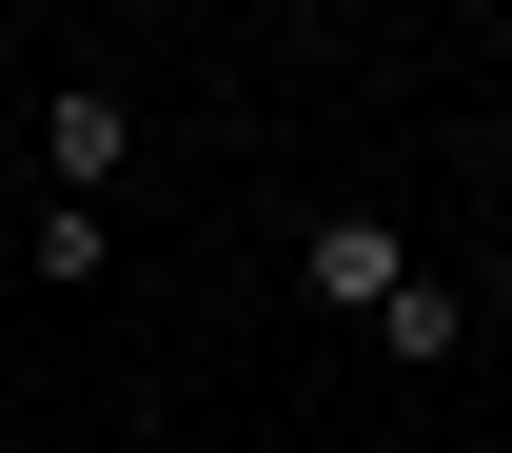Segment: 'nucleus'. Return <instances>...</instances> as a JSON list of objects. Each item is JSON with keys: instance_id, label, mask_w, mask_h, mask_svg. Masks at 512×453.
<instances>
[{"instance_id": "f257e3e1", "label": "nucleus", "mask_w": 512, "mask_h": 453, "mask_svg": "<svg viewBox=\"0 0 512 453\" xmlns=\"http://www.w3.org/2000/svg\"><path fill=\"white\" fill-rule=\"evenodd\" d=\"M394 276H414V237H394V217H316V237H296V296H316V316H375Z\"/></svg>"}, {"instance_id": "f03ea898", "label": "nucleus", "mask_w": 512, "mask_h": 453, "mask_svg": "<svg viewBox=\"0 0 512 453\" xmlns=\"http://www.w3.org/2000/svg\"><path fill=\"white\" fill-rule=\"evenodd\" d=\"M355 335H375L394 375H453V355H473V296H453V276L414 257V276H394V296H375V316H355Z\"/></svg>"}, {"instance_id": "7ed1b4c3", "label": "nucleus", "mask_w": 512, "mask_h": 453, "mask_svg": "<svg viewBox=\"0 0 512 453\" xmlns=\"http://www.w3.org/2000/svg\"><path fill=\"white\" fill-rule=\"evenodd\" d=\"M119 178H138V99L79 79V99H60V197H119Z\"/></svg>"}, {"instance_id": "20e7f679", "label": "nucleus", "mask_w": 512, "mask_h": 453, "mask_svg": "<svg viewBox=\"0 0 512 453\" xmlns=\"http://www.w3.org/2000/svg\"><path fill=\"white\" fill-rule=\"evenodd\" d=\"M40 276L99 296V276H119V217H99V197H40Z\"/></svg>"}]
</instances>
